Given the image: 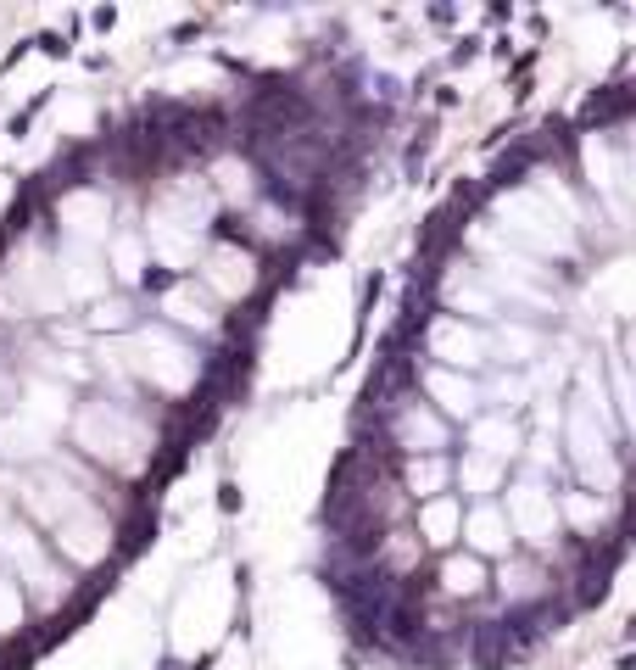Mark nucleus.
Masks as SVG:
<instances>
[{
	"instance_id": "nucleus-1",
	"label": "nucleus",
	"mask_w": 636,
	"mask_h": 670,
	"mask_svg": "<svg viewBox=\"0 0 636 670\" xmlns=\"http://www.w3.org/2000/svg\"><path fill=\"white\" fill-rule=\"evenodd\" d=\"M218 508H223V514H234V508H241V486H234V481L218 486Z\"/></svg>"
},
{
	"instance_id": "nucleus-3",
	"label": "nucleus",
	"mask_w": 636,
	"mask_h": 670,
	"mask_svg": "<svg viewBox=\"0 0 636 670\" xmlns=\"http://www.w3.org/2000/svg\"><path fill=\"white\" fill-rule=\"evenodd\" d=\"M174 279H179V274H167V269H151V274H146V291H167V285H174Z\"/></svg>"
},
{
	"instance_id": "nucleus-4",
	"label": "nucleus",
	"mask_w": 636,
	"mask_h": 670,
	"mask_svg": "<svg viewBox=\"0 0 636 670\" xmlns=\"http://www.w3.org/2000/svg\"><path fill=\"white\" fill-rule=\"evenodd\" d=\"M631 637H636V620H631Z\"/></svg>"
},
{
	"instance_id": "nucleus-2",
	"label": "nucleus",
	"mask_w": 636,
	"mask_h": 670,
	"mask_svg": "<svg viewBox=\"0 0 636 670\" xmlns=\"http://www.w3.org/2000/svg\"><path fill=\"white\" fill-rule=\"evenodd\" d=\"M33 45H40L45 56H67V40H62V34H40V40H33Z\"/></svg>"
}]
</instances>
